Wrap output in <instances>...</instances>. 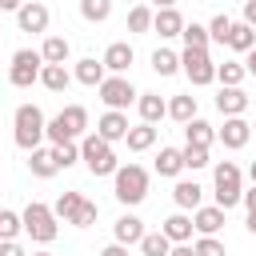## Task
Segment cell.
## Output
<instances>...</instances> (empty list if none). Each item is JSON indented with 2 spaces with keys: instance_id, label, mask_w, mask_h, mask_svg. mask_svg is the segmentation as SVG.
<instances>
[{
  "instance_id": "39",
  "label": "cell",
  "mask_w": 256,
  "mask_h": 256,
  "mask_svg": "<svg viewBox=\"0 0 256 256\" xmlns=\"http://www.w3.org/2000/svg\"><path fill=\"white\" fill-rule=\"evenodd\" d=\"M180 152H184V168H192V172L212 164V160H208V148H200V144H184Z\"/></svg>"
},
{
  "instance_id": "41",
  "label": "cell",
  "mask_w": 256,
  "mask_h": 256,
  "mask_svg": "<svg viewBox=\"0 0 256 256\" xmlns=\"http://www.w3.org/2000/svg\"><path fill=\"white\" fill-rule=\"evenodd\" d=\"M228 28H232V20L220 12V16H212V24H208V40H216V44H228Z\"/></svg>"
},
{
  "instance_id": "51",
  "label": "cell",
  "mask_w": 256,
  "mask_h": 256,
  "mask_svg": "<svg viewBox=\"0 0 256 256\" xmlns=\"http://www.w3.org/2000/svg\"><path fill=\"white\" fill-rule=\"evenodd\" d=\"M248 232L256 236V212H248Z\"/></svg>"
},
{
  "instance_id": "28",
  "label": "cell",
  "mask_w": 256,
  "mask_h": 256,
  "mask_svg": "<svg viewBox=\"0 0 256 256\" xmlns=\"http://www.w3.org/2000/svg\"><path fill=\"white\" fill-rule=\"evenodd\" d=\"M152 72H156V76H176V72H180V52L156 48V52H152Z\"/></svg>"
},
{
  "instance_id": "9",
  "label": "cell",
  "mask_w": 256,
  "mask_h": 256,
  "mask_svg": "<svg viewBox=\"0 0 256 256\" xmlns=\"http://www.w3.org/2000/svg\"><path fill=\"white\" fill-rule=\"evenodd\" d=\"M96 88H100V100H104L108 108H116V112H124V108H128V104H136V96H140V92L132 88V80H124V76H116V72H112V76H104Z\"/></svg>"
},
{
  "instance_id": "10",
  "label": "cell",
  "mask_w": 256,
  "mask_h": 256,
  "mask_svg": "<svg viewBox=\"0 0 256 256\" xmlns=\"http://www.w3.org/2000/svg\"><path fill=\"white\" fill-rule=\"evenodd\" d=\"M48 20H52V12H48L44 0H24V4L16 8L20 32H48Z\"/></svg>"
},
{
  "instance_id": "50",
  "label": "cell",
  "mask_w": 256,
  "mask_h": 256,
  "mask_svg": "<svg viewBox=\"0 0 256 256\" xmlns=\"http://www.w3.org/2000/svg\"><path fill=\"white\" fill-rule=\"evenodd\" d=\"M152 8H176V0H152Z\"/></svg>"
},
{
  "instance_id": "1",
  "label": "cell",
  "mask_w": 256,
  "mask_h": 256,
  "mask_svg": "<svg viewBox=\"0 0 256 256\" xmlns=\"http://www.w3.org/2000/svg\"><path fill=\"white\" fill-rule=\"evenodd\" d=\"M84 132H88V108H84V104H68V108H60V112L44 124V140H52V144L80 140Z\"/></svg>"
},
{
  "instance_id": "2",
  "label": "cell",
  "mask_w": 256,
  "mask_h": 256,
  "mask_svg": "<svg viewBox=\"0 0 256 256\" xmlns=\"http://www.w3.org/2000/svg\"><path fill=\"white\" fill-rule=\"evenodd\" d=\"M112 196H116L120 204L136 208V204L148 196V168H140V164H120V168L112 172Z\"/></svg>"
},
{
  "instance_id": "45",
  "label": "cell",
  "mask_w": 256,
  "mask_h": 256,
  "mask_svg": "<svg viewBox=\"0 0 256 256\" xmlns=\"http://www.w3.org/2000/svg\"><path fill=\"white\" fill-rule=\"evenodd\" d=\"M100 256H128V244H116V240H112V244H108Z\"/></svg>"
},
{
  "instance_id": "4",
  "label": "cell",
  "mask_w": 256,
  "mask_h": 256,
  "mask_svg": "<svg viewBox=\"0 0 256 256\" xmlns=\"http://www.w3.org/2000/svg\"><path fill=\"white\" fill-rule=\"evenodd\" d=\"M80 160L88 164L92 176H112V172L120 168L112 144H108L104 136H96V132H84V136H80Z\"/></svg>"
},
{
  "instance_id": "19",
  "label": "cell",
  "mask_w": 256,
  "mask_h": 256,
  "mask_svg": "<svg viewBox=\"0 0 256 256\" xmlns=\"http://www.w3.org/2000/svg\"><path fill=\"white\" fill-rule=\"evenodd\" d=\"M112 236H116V244H140V236H144V220L140 216H132V212H124L116 224H112Z\"/></svg>"
},
{
  "instance_id": "42",
  "label": "cell",
  "mask_w": 256,
  "mask_h": 256,
  "mask_svg": "<svg viewBox=\"0 0 256 256\" xmlns=\"http://www.w3.org/2000/svg\"><path fill=\"white\" fill-rule=\"evenodd\" d=\"M192 248H196V256H228V252H224V244H220L216 236H200Z\"/></svg>"
},
{
  "instance_id": "30",
  "label": "cell",
  "mask_w": 256,
  "mask_h": 256,
  "mask_svg": "<svg viewBox=\"0 0 256 256\" xmlns=\"http://www.w3.org/2000/svg\"><path fill=\"white\" fill-rule=\"evenodd\" d=\"M168 116L176 120V124H188L192 116H196V96L188 92V96H172L168 100Z\"/></svg>"
},
{
  "instance_id": "38",
  "label": "cell",
  "mask_w": 256,
  "mask_h": 256,
  "mask_svg": "<svg viewBox=\"0 0 256 256\" xmlns=\"http://www.w3.org/2000/svg\"><path fill=\"white\" fill-rule=\"evenodd\" d=\"M24 232V224H20V212H12V208H0V240H16Z\"/></svg>"
},
{
  "instance_id": "49",
  "label": "cell",
  "mask_w": 256,
  "mask_h": 256,
  "mask_svg": "<svg viewBox=\"0 0 256 256\" xmlns=\"http://www.w3.org/2000/svg\"><path fill=\"white\" fill-rule=\"evenodd\" d=\"M20 4H24V0H0V12H16Z\"/></svg>"
},
{
  "instance_id": "20",
  "label": "cell",
  "mask_w": 256,
  "mask_h": 256,
  "mask_svg": "<svg viewBox=\"0 0 256 256\" xmlns=\"http://www.w3.org/2000/svg\"><path fill=\"white\" fill-rule=\"evenodd\" d=\"M160 232H164L172 244H188L196 228H192V216H188V212H172V216L164 220V228H160Z\"/></svg>"
},
{
  "instance_id": "27",
  "label": "cell",
  "mask_w": 256,
  "mask_h": 256,
  "mask_svg": "<svg viewBox=\"0 0 256 256\" xmlns=\"http://www.w3.org/2000/svg\"><path fill=\"white\" fill-rule=\"evenodd\" d=\"M68 52H72L68 36H48V40H44V48H40L44 64H68Z\"/></svg>"
},
{
  "instance_id": "54",
  "label": "cell",
  "mask_w": 256,
  "mask_h": 256,
  "mask_svg": "<svg viewBox=\"0 0 256 256\" xmlns=\"http://www.w3.org/2000/svg\"><path fill=\"white\" fill-rule=\"evenodd\" d=\"M252 132H256V120H252Z\"/></svg>"
},
{
  "instance_id": "17",
  "label": "cell",
  "mask_w": 256,
  "mask_h": 256,
  "mask_svg": "<svg viewBox=\"0 0 256 256\" xmlns=\"http://www.w3.org/2000/svg\"><path fill=\"white\" fill-rule=\"evenodd\" d=\"M136 108H140V120H144V124H156V120L168 116V100H164L160 92H140V96H136Z\"/></svg>"
},
{
  "instance_id": "46",
  "label": "cell",
  "mask_w": 256,
  "mask_h": 256,
  "mask_svg": "<svg viewBox=\"0 0 256 256\" xmlns=\"http://www.w3.org/2000/svg\"><path fill=\"white\" fill-rule=\"evenodd\" d=\"M168 256H196V248H192V244H172Z\"/></svg>"
},
{
  "instance_id": "24",
  "label": "cell",
  "mask_w": 256,
  "mask_h": 256,
  "mask_svg": "<svg viewBox=\"0 0 256 256\" xmlns=\"http://www.w3.org/2000/svg\"><path fill=\"white\" fill-rule=\"evenodd\" d=\"M228 48H232V52H248V48H256V28L244 24V20H240V24L232 20V28H228Z\"/></svg>"
},
{
  "instance_id": "36",
  "label": "cell",
  "mask_w": 256,
  "mask_h": 256,
  "mask_svg": "<svg viewBox=\"0 0 256 256\" xmlns=\"http://www.w3.org/2000/svg\"><path fill=\"white\" fill-rule=\"evenodd\" d=\"M244 60H224V64H216V80L220 84H244Z\"/></svg>"
},
{
  "instance_id": "3",
  "label": "cell",
  "mask_w": 256,
  "mask_h": 256,
  "mask_svg": "<svg viewBox=\"0 0 256 256\" xmlns=\"http://www.w3.org/2000/svg\"><path fill=\"white\" fill-rule=\"evenodd\" d=\"M44 124H48V120H44V112H40L36 104H20L16 116H12V140H16V148H24V152L40 148Z\"/></svg>"
},
{
  "instance_id": "34",
  "label": "cell",
  "mask_w": 256,
  "mask_h": 256,
  "mask_svg": "<svg viewBox=\"0 0 256 256\" xmlns=\"http://www.w3.org/2000/svg\"><path fill=\"white\" fill-rule=\"evenodd\" d=\"M168 248H172V240L164 232H144L140 236V252L144 256H168Z\"/></svg>"
},
{
  "instance_id": "52",
  "label": "cell",
  "mask_w": 256,
  "mask_h": 256,
  "mask_svg": "<svg viewBox=\"0 0 256 256\" xmlns=\"http://www.w3.org/2000/svg\"><path fill=\"white\" fill-rule=\"evenodd\" d=\"M248 176H252V184H256V160H252V164H248Z\"/></svg>"
},
{
  "instance_id": "7",
  "label": "cell",
  "mask_w": 256,
  "mask_h": 256,
  "mask_svg": "<svg viewBox=\"0 0 256 256\" xmlns=\"http://www.w3.org/2000/svg\"><path fill=\"white\" fill-rule=\"evenodd\" d=\"M180 72L192 80V88H204L216 80V60L208 56V48H184L180 52Z\"/></svg>"
},
{
  "instance_id": "29",
  "label": "cell",
  "mask_w": 256,
  "mask_h": 256,
  "mask_svg": "<svg viewBox=\"0 0 256 256\" xmlns=\"http://www.w3.org/2000/svg\"><path fill=\"white\" fill-rule=\"evenodd\" d=\"M156 172H160V176H180V172H184V152H180V148H160Z\"/></svg>"
},
{
  "instance_id": "25",
  "label": "cell",
  "mask_w": 256,
  "mask_h": 256,
  "mask_svg": "<svg viewBox=\"0 0 256 256\" xmlns=\"http://www.w3.org/2000/svg\"><path fill=\"white\" fill-rule=\"evenodd\" d=\"M40 84H44L48 92H64V88L72 84V72H68L64 64H44V68H40Z\"/></svg>"
},
{
  "instance_id": "13",
  "label": "cell",
  "mask_w": 256,
  "mask_h": 256,
  "mask_svg": "<svg viewBox=\"0 0 256 256\" xmlns=\"http://www.w3.org/2000/svg\"><path fill=\"white\" fill-rule=\"evenodd\" d=\"M216 108H220V116H244L248 112V92L240 84H220Z\"/></svg>"
},
{
  "instance_id": "43",
  "label": "cell",
  "mask_w": 256,
  "mask_h": 256,
  "mask_svg": "<svg viewBox=\"0 0 256 256\" xmlns=\"http://www.w3.org/2000/svg\"><path fill=\"white\" fill-rule=\"evenodd\" d=\"M0 256H28V252H24L16 240H0Z\"/></svg>"
},
{
  "instance_id": "26",
  "label": "cell",
  "mask_w": 256,
  "mask_h": 256,
  "mask_svg": "<svg viewBox=\"0 0 256 256\" xmlns=\"http://www.w3.org/2000/svg\"><path fill=\"white\" fill-rule=\"evenodd\" d=\"M184 140H188V144H200V148H208V144L216 140V128H212L208 120H200V116H192V120L184 124Z\"/></svg>"
},
{
  "instance_id": "48",
  "label": "cell",
  "mask_w": 256,
  "mask_h": 256,
  "mask_svg": "<svg viewBox=\"0 0 256 256\" xmlns=\"http://www.w3.org/2000/svg\"><path fill=\"white\" fill-rule=\"evenodd\" d=\"M244 72H248V76H256V48H248V52H244Z\"/></svg>"
},
{
  "instance_id": "8",
  "label": "cell",
  "mask_w": 256,
  "mask_h": 256,
  "mask_svg": "<svg viewBox=\"0 0 256 256\" xmlns=\"http://www.w3.org/2000/svg\"><path fill=\"white\" fill-rule=\"evenodd\" d=\"M40 68H44V56H40L36 48H20V52H12V68H8L12 88H32V84L40 80Z\"/></svg>"
},
{
  "instance_id": "53",
  "label": "cell",
  "mask_w": 256,
  "mask_h": 256,
  "mask_svg": "<svg viewBox=\"0 0 256 256\" xmlns=\"http://www.w3.org/2000/svg\"><path fill=\"white\" fill-rule=\"evenodd\" d=\"M32 256H52V252H32Z\"/></svg>"
},
{
  "instance_id": "21",
  "label": "cell",
  "mask_w": 256,
  "mask_h": 256,
  "mask_svg": "<svg viewBox=\"0 0 256 256\" xmlns=\"http://www.w3.org/2000/svg\"><path fill=\"white\" fill-rule=\"evenodd\" d=\"M156 136H160V132H156V124H144V120H140L136 128H128L124 144H128V152H148V148L156 144Z\"/></svg>"
},
{
  "instance_id": "18",
  "label": "cell",
  "mask_w": 256,
  "mask_h": 256,
  "mask_svg": "<svg viewBox=\"0 0 256 256\" xmlns=\"http://www.w3.org/2000/svg\"><path fill=\"white\" fill-rule=\"evenodd\" d=\"M172 200H176V208H180V212H196V208H200V200H204V188H200L196 180H176Z\"/></svg>"
},
{
  "instance_id": "5",
  "label": "cell",
  "mask_w": 256,
  "mask_h": 256,
  "mask_svg": "<svg viewBox=\"0 0 256 256\" xmlns=\"http://www.w3.org/2000/svg\"><path fill=\"white\" fill-rule=\"evenodd\" d=\"M240 192H244L240 164H232V160H220V164L212 168V196H216V204L228 212V208H236V204H240Z\"/></svg>"
},
{
  "instance_id": "44",
  "label": "cell",
  "mask_w": 256,
  "mask_h": 256,
  "mask_svg": "<svg viewBox=\"0 0 256 256\" xmlns=\"http://www.w3.org/2000/svg\"><path fill=\"white\" fill-rule=\"evenodd\" d=\"M240 200H244V208H248V212H256V184H252L248 192H240Z\"/></svg>"
},
{
  "instance_id": "15",
  "label": "cell",
  "mask_w": 256,
  "mask_h": 256,
  "mask_svg": "<svg viewBox=\"0 0 256 256\" xmlns=\"http://www.w3.org/2000/svg\"><path fill=\"white\" fill-rule=\"evenodd\" d=\"M192 228H196L200 236H216V232L224 228V208H220V204H200V208L192 212Z\"/></svg>"
},
{
  "instance_id": "47",
  "label": "cell",
  "mask_w": 256,
  "mask_h": 256,
  "mask_svg": "<svg viewBox=\"0 0 256 256\" xmlns=\"http://www.w3.org/2000/svg\"><path fill=\"white\" fill-rule=\"evenodd\" d=\"M244 24L256 28V0H244Z\"/></svg>"
},
{
  "instance_id": "37",
  "label": "cell",
  "mask_w": 256,
  "mask_h": 256,
  "mask_svg": "<svg viewBox=\"0 0 256 256\" xmlns=\"http://www.w3.org/2000/svg\"><path fill=\"white\" fill-rule=\"evenodd\" d=\"M128 32H152V8L148 4H136L132 12H128Z\"/></svg>"
},
{
  "instance_id": "32",
  "label": "cell",
  "mask_w": 256,
  "mask_h": 256,
  "mask_svg": "<svg viewBox=\"0 0 256 256\" xmlns=\"http://www.w3.org/2000/svg\"><path fill=\"white\" fill-rule=\"evenodd\" d=\"M80 192H60L56 196V204H52V216L56 220H64V224H72V216H76V208H80Z\"/></svg>"
},
{
  "instance_id": "40",
  "label": "cell",
  "mask_w": 256,
  "mask_h": 256,
  "mask_svg": "<svg viewBox=\"0 0 256 256\" xmlns=\"http://www.w3.org/2000/svg\"><path fill=\"white\" fill-rule=\"evenodd\" d=\"M96 216H100V208H96L92 200H80V208H76V216H72V228H92Z\"/></svg>"
},
{
  "instance_id": "23",
  "label": "cell",
  "mask_w": 256,
  "mask_h": 256,
  "mask_svg": "<svg viewBox=\"0 0 256 256\" xmlns=\"http://www.w3.org/2000/svg\"><path fill=\"white\" fill-rule=\"evenodd\" d=\"M72 80H80L84 88H96V84L104 80V64H100L96 56H84V60H76V72H72Z\"/></svg>"
},
{
  "instance_id": "35",
  "label": "cell",
  "mask_w": 256,
  "mask_h": 256,
  "mask_svg": "<svg viewBox=\"0 0 256 256\" xmlns=\"http://www.w3.org/2000/svg\"><path fill=\"white\" fill-rule=\"evenodd\" d=\"M180 40H184V48H208L212 40H208V28L204 24H188L184 20V28H180Z\"/></svg>"
},
{
  "instance_id": "14",
  "label": "cell",
  "mask_w": 256,
  "mask_h": 256,
  "mask_svg": "<svg viewBox=\"0 0 256 256\" xmlns=\"http://www.w3.org/2000/svg\"><path fill=\"white\" fill-rule=\"evenodd\" d=\"M128 128H132V124H128V116H124V112H116V108H108V112L96 120V136H104L108 144L124 140V136H128Z\"/></svg>"
},
{
  "instance_id": "33",
  "label": "cell",
  "mask_w": 256,
  "mask_h": 256,
  "mask_svg": "<svg viewBox=\"0 0 256 256\" xmlns=\"http://www.w3.org/2000/svg\"><path fill=\"white\" fill-rule=\"evenodd\" d=\"M80 16L88 24H104L112 16V0H80Z\"/></svg>"
},
{
  "instance_id": "31",
  "label": "cell",
  "mask_w": 256,
  "mask_h": 256,
  "mask_svg": "<svg viewBox=\"0 0 256 256\" xmlns=\"http://www.w3.org/2000/svg\"><path fill=\"white\" fill-rule=\"evenodd\" d=\"M52 160L60 172H68L76 160H80V140H64V144H52Z\"/></svg>"
},
{
  "instance_id": "12",
  "label": "cell",
  "mask_w": 256,
  "mask_h": 256,
  "mask_svg": "<svg viewBox=\"0 0 256 256\" xmlns=\"http://www.w3.org/2000/svg\"><path fill=\"white\" fill-rule=\"evenodd\" d=\"M132 60H136V52H132V44H128V40L108 44V48H104V56H100L104 72H116V76H124V72L132 68Z\"/></svg>"
},
{
  "instance_id": "11",
  "label": "cell",
  "mask_w": 256,
  "mask_h": 256,
  "mask_svg": "<svg viewBox=\"0 0 256 256\" xmlns=\"http://www.w3.org/2000/svg\"><path fill=\"white\" fill-rule=\"evenodd\" d=\"M216 140L236 152V148H244V144L252 140V124H248L244 116H224V128L216 132Z\"/></svg>"
},
{
  "instance_id": "16",
  "label": "cell",
  "mask_w": 256,
  "mask_h": 256,
  "mask_svg": "<svg viewBox=\"0 0 256 256\" xmlns=\"http://www.w3.org/2000/svg\"><path fill=\"white\" fill-rule=\"evenodd\" d=\"M180 28H184V16H180L176 8H156V12H152V32H156L160 40L180 36Z\"/></svg>"
},
{
  "instance_id": "22",
  "label": "cell",
  "mask_w": 256,
  "mask_h": 256,
  "mask_svg": "<svg viewBox=\"0 0 256 256\" xmlns=\"http://www.w3.org/2000/svg\"><path fill=\"white\" fill-rule=\"evenodd\" d=\"M28 172H32L36 180L56 176L60 168H56V160H52V148H32V152H28Z\"/></svg>"
},
{
  "instance_id": "6",
  "label": "cell",
  "mask_w": 256,
  "mask_h": 256,
  "mask_svg": "<svg viewBox=\"0 0 256 256\" xmlns=\"http://www.w3.org/2000/svg\"><path fill=\"white\" fill-rule=\"evenodd\" d=\"M20 224H24V232L36 240V244H52L56 240V232H60V220L52 216V208L48 204H40V200H32L24 212H20Z\"/></svg>"
}]
</instances>
